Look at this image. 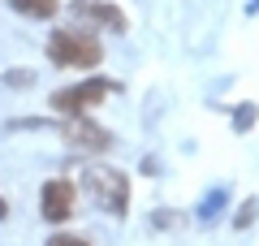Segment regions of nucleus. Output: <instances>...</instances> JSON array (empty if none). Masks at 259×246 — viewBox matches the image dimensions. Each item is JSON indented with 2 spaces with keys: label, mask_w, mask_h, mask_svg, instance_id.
Instances as JSON below:
<instances>
[{
  "label": "nucleus",
  "mask_w": 259,
  "mask_h": 246,
  "mask_svg": "<svg viewBox=\"0 0 259 246\" xmlns=\"http://www.w3.org/2000/svg\"><path fill=\"white\" fill-rule=\"evenodd\" d=\"M74 203H78V190H74L69 177H52L44 186V220H52V225L69 220L74 216Z\"/></svg>",
  "instance_id": "20e7f679"
},
{
  "label": "nucleus",
  "mask_w": 259,
  "mask_h": 246,
  "mask_svg": "<svg viewBox=\"0 0 259 246\" xmlns=\"http://www.w3.org/2000/svg\"><path fill=\"white\" fill-rule=\"evenodd\" d=\"M250 121H255V108H238V112H233V126H238V130H246Z\"/></svg>",
  "instance_id": "1a4fd4ad"
},
{
  "label": "nucleus",
  "mask_w": 259,
  "mask_h": 246,
  "mask_svg": "<svg viewBox=\"0 0 259 246\" xmlns=\"http://www.w3.org/2000/svg\"><path fill=\"white\" fill-rule=\"evenodd\" d=\"M74 13L100 22V26H108V30H117V35L125 30V13H121L117 5H108V0H74Z\"/></svg>",
  "instance_id": "423d86ee"
},
{
  "label": "nucleus",
  "mask_w": 259,
  "mask_h": 246,
  "mask_svg": "<svg viewBox=\"0 0 259 246\" xmlns=\"http://www.w3.org/2000/svg\"><path fill=\"white\" fill-rule=\"evenodd\" d=\"M104 56L100 39L95 35H74V30H56L48 39V61L61 65V69H95Z\"/></svg>",
  "instance_id": "f257e3e1"
},
{
  "label": "nucleus",
  "mask_w": 259,
  "mask_h": 246,
  "mask_svg": "<svg viewBox=\"0 0 259 246\" xmlns=\"http://www.w3.org/2000/svg\"><path fill=\"white\" fill-rule=\"evenodd\" d=\"M108 95H112V82H108V78H82V82H74V87L56 91V95H52V108L65 112V117H82L87 108L104 104Z\"/></svg>",
  "instance_id": "7ed1b4c3"
},
{
  "label": "nucleus",
  "mask_w": 259,
  "mask_h": 246,
  "mask_svg": "<svg viewBox=\"0 0 259 246\" xmlns=\"http://www.w3.org/2000/svg\"><path fill=\"white\" fill-rule=\"evenodd\" d=\"M65 143L69 147H78V151H108V130H100L95 121H87V117H69L65 121Z\"/></svg>",
  "instance_id": "39448f33"
},
{
  "label": "nucleus",
  "mask_w": 259,
  "mask_h": 246,
  "mask_svg": "<svg viewBox=\"0 0 259 246\" xmlns=\"http://www.w3.org/2000/svg\"><path fill=\"white\" fill-rule=\"evenodd\" d=\"M87 194L100 208H108L112 216H125V208H130V182L117 169H87Z\"/></svg>",
  "instance_id": "f03ea898"
},
{
  "label": "nucleus",
  "mask_w": 259,
  "mask_h": 246,
  "mask_svg": "<svg viewBox=\"0 0 259 246\" xmlns=\"http://www.w3.org/2000/svg\"><path fill=\"white\" fill-rule=\"evenodd\" d=\"M48 246H91L87 237H69V233H56V237H48Z\"/></svg>",
  "instance_id": "6e6552de"
},
{
  "label": "nucleus",
  "mask_w": 259,
  "mask_h": 246,
  "mask_svg": "<svg viewBox=\"0 0 259 246\" xmlns=\"http://www.w3.org/2000/svg\"><path fill=\"white\" fill-rule=\"evenodd\" d=\"M18 13H26V18H39V22H48V18H56L61 13V0H9Z\"/></svg>",
  "instance_id": "0eeeda50"
},
{
  "label": "nucleus",
  "mask_w": 259,
  "mask_h": 246,
  "mask_svg": "<svg viewBox=\"0 0 259 246\" xmlns=\"http://www.w3.org/2000/svg\"><path fill=\"white\" fill-rule=\"evenodd\" d=\"M5 82L9 87H26V82H35V73H5Z\"/></svg>",
  "instance_id": "9d476101"
},
{
  "label": "nucleus",
  "mask_w": 259,
  "mask_h": 246,
  "mask_svg": "<svg viewBox=\"0 0 259 246\" xmlns=\"http://www.w3.org/2000/svg\"><path fill=\"white\" fill-rule=\"evenodd\" d=\"M5 216H9V203H5V194H0V220H5Z\"/></svg>",
  "instance_id": "9b49d317"
}]
</instances>
